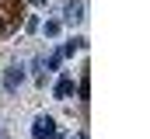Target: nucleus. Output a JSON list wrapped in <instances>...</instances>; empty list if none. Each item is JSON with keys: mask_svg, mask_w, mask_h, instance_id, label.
<instances>
[{"mask_svg": "<svg viewBox=\"0 0 150 139\" xmlns=\"http://www.w3.org/2000/svg\"><path fill=\"white\" fill-rule=\"evenodd\" d=\"M52 136V118H38V129H35V139H49Z\"/></svg>", "mask_w": 150, "mask_h": 139, "instance_id": "f257e3e1", "label": "nucleus"}]
</instances>
